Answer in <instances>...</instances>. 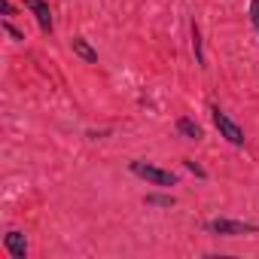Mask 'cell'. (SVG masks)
Instances as JSON below:
<instances>
[{"label": "cell", "mask_w": 259, "mask_h": 259, "mask_svg": "<svg viewBox=\"0 0 259 259\" xmlns=\"http://www.w3.org/2000/svg\"><path fill=\"white\" fill-rule=\"evenodd\" d=\"M147 204H153V207H174V195H147Z\"/></svg>", "instance_id": "9"}, {"label": "cell", "mask_w": 259, "mask_h": 259, "mask_svg": "<svg viewBox=\"0 0 259 259\" xmlns=\"http://www.w3.org/2000/svg\"><path fill=\"white\" fill-rule=\"evenodd\" d=\"M250 22H253V28L259 31V0H250Z\"/></svg>", "instance_id": "10"}, {"label": "cell", "mask_w": 259, "mask_h": 259, "mask_svg": "<svg viewBox=\"0 0 259 259\" xmlns=\"http://www.w3.org/2000/svg\"><path fill=\"white\" fill-rule=\"evenodd\" d=\"M192 52H195V61L204 67V52H201V31H198V25L192 22Z\"/></svg>", "instance_id": "8"}, {"label": "cell", "mask_w": 259, "mask_h": 259, "mask_svg": "<svg viewBox=\"0 0 259 259\" xmlns=\"http://www.w3.org/2000/svg\"><path fill=\"white\" fill-rule=\"evenodd\" d=\"M70 49H73V55H79L85 64H98V52L85 43V37H73V40H70Z\"/></svg>", "instance_id": "7"}, {"label": "cell", "mask_w": 259, "mask_h": 259, "mask_svg": "<svg viewBox=\"0 0 259 259\" xmlns=\"http://www.w3.org/2000/svg\"><path fill=\"white\" fill-rule=\"evenodd\" d=\"M4 28H7V34H10V37H13V40H25V34H22V31H19V28H13V25H10V22H4Z\"/></svg>", "instance_id": "12"}, {"label": "cell", "mask_w": 259, "mask_h": 259, "mask_svg": "<svg viewBox=\"0 0 259 259\" xmlns=\"http://www.w3.org/2000/svg\"><path fill=\"white\" fill-rule=\"evenodd\" d=\"M177 132H180L186 141H201V125H198L192 116H180V119H177Z\"/></svg>", "instance_id": "6"}, {"label": "cell", "mask_w": 259, "mask_h": 259, "mask_svg": "<svg viewBox=\"0 0 259 259\" xmlns=\"http://www.w3.org/2000/svg\"><path fill=\"white\" fill-rule=\"evenodd\" d=\"M25 7L34 13V19H37L40 31H43V34H52L55 22H52V10H49V4H46V0H25Z\"/></svg>", "instance_id": "4"}, {"label": "cell", "mask_w": 259, "mask_h": 259, "mask_svg": "<svg viewBox=\"0 0 259 259\" xmlns=\"http://www.w3.org/2000/svg\"><path fill=\"white\" fill-rule=\"evenodd\" d=\"M0 13H4V16H13V4H10V0H4V4H0Z\"/></svg>", "instance_id": "13"}, {"label": "cell", "mask_w": 259, "mask_h": 259, "mask_svg": "<svg viewBox=\"0 0 259 259\" xmlns=\"http://www.w3.org/2000/svg\"><path fill=\"white\" fill-rule=\"evenodd\" d=\"M4 247H7V253L13 259H28V238L19 229H13V232L4 235Z\"/></svg>", "instance_id": "5"}, {"label": "cell", "mask_w": 259, "mask_h": 259, "mask_svg": "<svg viewBox=\"0 0 259 259\" xmlns=\"http://www.w3.org/2000/svg\"><path fill=\"white\" fill-rule=\"evenodd\" d=\"M183 165H186V168H189V171H192V174H195V177H207V171H204V168H201V165H195V162H192V159H186V162H183Z\"/></svg>", "instance_id": "11"}, {"label": "cell", "mask_w": 259, "mask_h": 259, "mask_svg": "<svg viewBox=\"0 0 259 259\" xmlns=\"http://www.w3.org/2000/svg\"><path fill=\"white\" fill-rule=\"evenodd\" d=\"M204 232L207 235H217V238H241V235H256L259 226L256 223H244V220L217 217V220H207L204 223Z\"/></svg>", "instance_id": "1"}, {"label": "cell", "mask_w": 259, "mask_h": 259, "mask_svg": "<svg viewBox=\"0 0 259 259\" xmlns=\"http://www.w3.org/2000/svg\"><path fill=\"white\" fill-rule=\"evenodd\" d=\"M210 113H213V125H217L220 138H226L232 147H244V141H247V138H244V132H241V125H238L226 110H220V107H213Z\"/></svg>", "instance_id": "3"}, {"label": "cell", "mask_w": 259, "mask_h": 259, "mask_svg": "<svg viewBox=\"0 0 259 259\" xmlns=\"http://www.w3.org/2000/svg\"><path fill=\"white\" fill-rule=\"evenodd\" d=\"M132 174H135V177H141V180H147V183H153V186H177V183H180L174 171H168V168H159V165H153V162H144V159L132 162Z\"/></svg>", "instance_id": "2"}]
</instances>
